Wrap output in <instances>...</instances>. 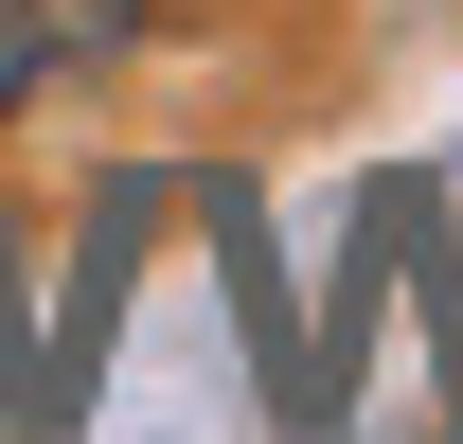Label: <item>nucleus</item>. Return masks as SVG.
Segmentation results:
<instances>
[{
	"label": "nucleus",
	"mask_w": 463,
	"mask_h": 444,
	"mask_svg": "<svg viewBox=\"0 0 463 444\" xmlns=\"http://www.w3.org/2000/svg\"><path fill=\"white\" fill-rule=\"evenodd\" d=\"M125 36H143V0H0V107H36V89H71V71H108Z\"/></svg>",
	"instance_id": "f257e3e1"
}]
</instances>
